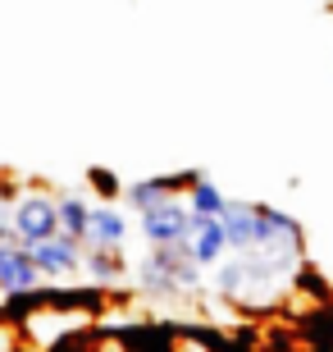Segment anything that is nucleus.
<instances>
[{"mask_svg": "<svg viewBox=\"0 0 333 352\" xmlns=\"http://www.w3.org/2000/svg\"><path fill=\"white\" fill-rule=\"evenodd\" d=\"M10 234H14L19 248H37V243L60 234V206H55V197L46 192V188H23V192H19Z\"/></svg>", "mask_w": 333, "mask_h": 352, "instance_id": "obj_2", "label": "nucleus"}, {"mask_svg": "<svg viewBox=\"0 0 333 352\" xmlns=\"http://www.w3.org/2000/svg\"><path fill=\"white\" fill-rule=\"evenodd\" d=\"M137 288L146 298H179V293H201V265L187 248H151V256L137 265Z\"/></svg>", "mask_w": 333, "mask_h": 352, "instance_id": "obj_1", "label": "nucleus"}, {"mask_svg": "<svg viewBox=\"0 0 333 352\" xmlns=\"http://www.w3.org/2000/svg\"><path fill=\"white\" fill-rule=\"evenodd\" d=\"M192 179H196V174H183V179H137V183H128V188H124V201H128L137 215H146V210L165 206L169 197H183Z\"/></svg>", "mask_w": 333, "mask_h": 352, "instance_id": "obj_9", "label": "nucleus"}, {"mask_svg": "<svg viewBox=\"0 0 333 352\" xmlns=\"http://www.w3.org/2000/svg\"><path fill=\"white\" fill-rule=\"evenodd\" d=\"M91 183H96V192H101L105 201L119 192V179H115V174H105V170H91Z\"/></svg>", "mask_w": 333, "mask_h": 352, "instance_id": "obj_15", "label": "nucleus"}, {"mask_svg": "<svg viewBox=\"0 0 333 352\" xmlns=\"http://www.w3.org/2000/svg\"><path fill=\"white\" fill-rule=\"evenodd\" d=\"M119 348L124 352H174V334H169V325H133L119 334Z\"/></svg>", "mask_w": 333, "mask_h": 352, "instance_id": "obj_13", "label": "nucleus"}, {"mask_svg": "<svg viewBox=\"0 0 333 352\" xmlns=\"http://www.w3.org/2000/svg\"><path fill=\"white\" fill-rule=\"evenodd\" d=\"M183 201H187V210H192L196 220H224V210H229V197L219 192V183L205 179V174H196V179L187 183Z\"/></svg>", "mask_w": 333, "mask_h": 352, "instance_id": "obj_11", "label": "nucleus"}, {"mask_svg": "<svg viewBox=\"0 0 333 352\" xmlns=\"http://www.w3.org/2000/svg\"><path fill=\"white\" fill-rule=\"evenodd\" d=\"M27 252H32V265L41 270V279H73L82 270V243H73L65 234L46 238V243H37Z\"/></svg>", "mask_w": 333, "mask_h": 352, "instance_id": "obj_5", "label": "nucleus"}, {"mask_svg": "<svg viewBox=\"0 0 333 352\" xmlns=\"http://www.w3.org/2000/svg\"><path fill=\"white\" fill-rule=\"evenodd\" d=\"M55 206H60V234L73 238V243H87V224H91V206L82 192H60L55 197Z\"/></svg>", "mask_w": 333, "mask_h": 352, "instance_id": "obj_12", "label": "nucleus"}, {"mask_svg": "<svg viewBox=\"0 0 333 352\" xmlns=\"http://www.w3.org/2000/svg\"><path fill=\"white\" fill-rule=\"evenodd\" d=\"M46 279L32 265V252L19 243H0V298H23V293H41Z\"/></svg>", "mask_w": 333, "mask_h": 352, "instance_id": "obj_4", "label": "nucleus"}, {"mask_svg": "<svg viewBox=\"0 0 333 352\" xmlns=\"http://www.w3.org/2000/svg\"><path fill=\"white\" fill-rule=\"evenodd\" d=\"M224 234H229V252H238V256L256 252L260 248V206L229 201V210H224Z\"/></svg>", "mask_w": 333, "mask_h": 352, "instance_id": "obj_8", "label": "nucleus"}, {"mask_svg": "<svg viewBox=\"0 0 333 352\" xmlns=\"http://www.w3.org/2000/svg\"><path fill=\"white\" fill-rule=\"evenodd\" d=\"M141 224V238L151 243V248H187V234H192V210L183 197H169L165 206L146 210L137 215Z\"/></svg>", "mask_w": 333, "mask_h": 352, "instance_id": "obj_3", "label": "nucleus"}, {"mask_svg": "<svg viewBox=\"0 0 333 352\" xmlns=\"http://www.w3.org/2000/svg\"><path fill=\"white\" fill-rule=\"evenodd\" d=\"M128 243V215L115 201H96L91 206V224H87V243L82 248H101V252H124Z\"/></svg>", "mask_w": 333, "mask_h": 352, "instance_id": "obj_6", "label": "nucleus"}, {"mask_svg": "<svg viewBox=\"0 0 333 352\" xmlns=\"http://www.w3.org/2000/svg\"><path fill=\"white\" fill-rule=\"evenodd\" d=\"M46 352H96V339H91L87 329H69V334H60Z\"/></svg>", "mask_w": 333, "mask_h": 352, "instance_id": "obj_14", "label": "nucleus"}, {"mask_svg": "<svg viewBox=\"0 0 333 352\" xmlns=\"http://www.w3.org/2000/svg\"><path fill=\"white\" fill-rule=\"evenodd\" d=\"M82 274L91 279V288L115 293L124 279L133 274V265L124 261V252H101V248H82Z\"/></svg>", "mask_w": 333, "mask_h": 352, "instance_id": "obj_10", "label": "nucleus"}, {"mask_svg": "<svg viewBox=\"0 0 333 352\" xmlns=\"http://www.w3.org/2000/svg\"><path fill=\"white\" fill-rule=\"evenodd\" d=\"M187 252L201 270H219L229 261V234H224V220H196L192 215V234H187Z\"/></svg>", "mask_w": 333, "mask_h": 352, "instance_id": "obj_7", "label": "nucleus"}]
</instances>
